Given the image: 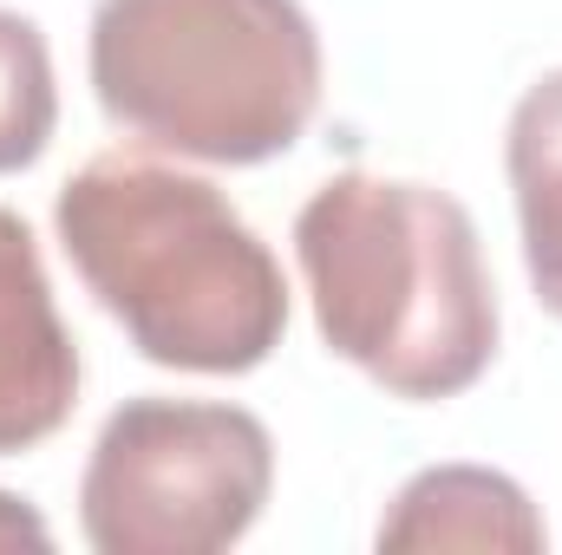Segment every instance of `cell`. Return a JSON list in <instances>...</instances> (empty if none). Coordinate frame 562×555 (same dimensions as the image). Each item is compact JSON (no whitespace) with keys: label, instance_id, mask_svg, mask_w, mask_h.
Listing matches in <instances>:
<instances>
[{"label":"cell","instance_id":"obj_9","mask_svg":"<svg viewBox=\"0 0 562 555\" xmlns=\"http://www.w3.org/2000/svg\"><path fill=\"white\" fill-rule=\"evenodd\" d=\"M0 550H53L46 517L26 497H13V490H0Z\"/></svg>","mask_w":562,"mask_h":555},{"label":"cell","instance_id":"obj_2","mask_svg":"<svg viewBox=\"0 0 562 555\" xmlns=\"http://www.w3.org/2000/svg\"><path fill=\"white\" fill-rule=\"evenodd\" d=\"M294 262L334 360L386 399L438 406L471 393L504 340L477 223L458 196L340 170L294 216Z\"/></svg>","mask_w":562,"mask_h":555},{"label":"cell","instance_id":"obj_4","mask_svg":"<svg viewBox=\"0 0 562 555\" xmlns=\"http://www.w3.org/2000/svg\"><path fill=\"white\" fill-rule=\"evenodd\" d=\"M276 490L269 424L223 399H125L79 477V530L99 555L236 550Z\"/></svg>","mask_w":562,"mask_h":555},{"label":"cell","instance_id":"obj_1","mask_svg":"<svg viewBox=\"0 0 562 555\" xmlns=\"http://www.w3.org/2000/svg\"><path fill=\"white\" fill-rule=\"evenodd\" d=\"M59 249L150 366L236 380L288 333V281L243 209L144 150H105L59 183Z\"/></svg>","mask_w":562,"mask_h":555},{"label":"cell","instance_id":"obj_7","mask_svg":"<svg viewBox=\"0 0 562 555\" xmlns=\"http://www.w3.org/2000/svg\"><path fill=\"white\" fill-rule=\"evenodd\" d=\"M504 170L517 196V236L537 301L562 320V66L543 72L504 132Z\"/></svg>","mask_w":562,"mask_h":555},{"label":"cell","instance_id":"obj_8","mask_svg":"<svg viewBox=\"0 0 562 555\" xmlns=\"http://www.w3.org/2000/svg\"><path fill=\"white\" fill-rule=\"evenodd\" d=\"M53 132H59V86L46 33L26 13L0 7V177L33 170Z\"/></svg>","mask_w":562,"mask_h":555},{"label":"cell","instance_id":"obj_3","mask_svg":"<svg viewBox=\"0 0 562 555\" xmlns=\"http://www.w3.org/2000/svg\"><path fill=\"white\" fill-rule=\"evenodd\" d=\"M86 72L132 144L249 170L307 138L327 59L301 0H99Z\"/></svg>","mask_w":562,"mask_h":555},{"label":"cell","instance_id":"obj_5","mask_svg":"<svg viewBox=\"0 0 562 555\" xmlns=\"http://www.w3.org/2000/svg\"><path fill=\"white\" fill-rule=\"evenodd\" d=\"M79 406V347L59 320L33 229L0 209V457L66 431Z\"/></svg>","mask_w":562,"mask_h":555},{"label":"cell","instance_id":"obj_6","mask_svg":"<svg viewBox=\"0 0 562 555\" xmlns=\"http://www.w3.org/2000/svg\"><path fill=\"white\" fill-rule=\"evenodd\" d=\"M380 550H510L537 555L550 543L530 490L491 464H431L419 477L400 484V497L386 503Z\"/></svg>","mask_w":562,"mask_h":555}]
</instances>
